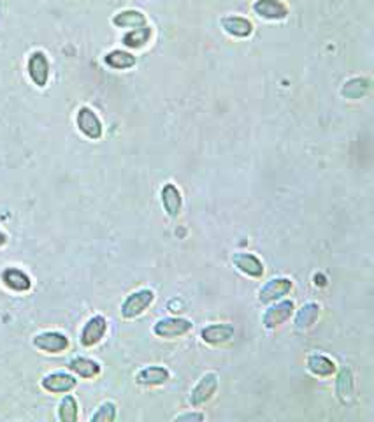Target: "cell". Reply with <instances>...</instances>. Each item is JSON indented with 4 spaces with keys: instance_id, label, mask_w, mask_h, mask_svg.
I'll return each instance as SVG.
<instances>
[{
    "instance_id": "obj_13",
    "label": "cell",
    "mask_w": 374,
    "mask_h": 422,
    "mask_svg": "<svg viewBox=\"0 0 374 422\" xmlns=\"http://www.w3.org/2000/svg\"><path fill=\"white\" fill-rule=\"evenodd\" d=\"M222 28L229 36L241 37V39L250 37L251 34H253V25H251V21L243 16H234V14L222 18Z\"/></svg>"
},
{
    "instance_id": "obj_17",
    "label": "cell",
    "mask_w": 374,
    "mask_h": 422,
    "mask_svg": "<svg viewBox=\"0 0 374 422\" xmlns=\"http://www.w3.org/2000/svg\"><path fill=\"white\" fill-rule=\"evenodd\" d=\"M2 282H4L9 289L16 292H25L32 287V282H30L27 273H23L21 269H16V267H8V269L2 273Z\"/></svg>"
},
{
    "instance_id": "obj_11",
    "label": "cell",
    "mask_w": 374,
    "mask_h": 422,
    "mask_svg": "<svg viewBox=\"0 0 374 422\" xmlns=\"http://www.w3.org/2000/svg\"><path fill=\"white\" fill-rule=\"evenodd\" d=\"M232 263L241 273L251 276V278H260L264 275V264L262 260L253 254H246V252H237L232 257Z\"/></svg>"
},
{
    "instance_id": "obj_16",
    "label": "cell",
    "mask_w": 374,
    "mask_h": 422,
    "mask_svg": "<svg viewBox=\"0 0 374 422\" xmlns=\"http://www.w3.org/2000/svg\"><path fill=\"white\" fill-rule=\"evenodd\" d=\"M162 204L169 216L174 219V216L179 215L181 206H183V197H181V192L174 184H167L162 188Z\"/></svg>"
},
{
    "instance_id": "obj_7",
    "label": "cell",
    "mask_w": 374,
    "mask_h": 422,
    "mask_svg": "<svg viewBox=\"0 0 374 422\" xmlns=\"http://www.w3.org/2000/svg\"><path fill=\"white\" fill-rule=\"evenodd\" d=\"M28 76L37 87H46L49 78V62L43 52H34L28 58Z\"/></svg>"
},
{
    "instance_id": "obj_19",
    "label": "cell",
    "mask_w": 374,
    "mask_h": 422,
    "mask_svg": "<svg viewBox=\"0 0 374 422\" xmlns=\"http://www.w3.org/2000/svg\"><path fill=\"white\" fill-rule=\"evenodd\" d=\"M371 88V81L367 78H351L347 83L342 85L341 96L347 97V99H362Z\"/></svg>"
},
{
    "instance_id": "obj_27",
    "label": "cell",
    "mask_w": 374,
    "mask_h": 422,
    "mask_svg": "<svg viewBox=\"0 0 374 422\" xmlns=\"http://www.w3.org/2000/svg\"><path fill=\"white\" fill-rule=\"evenodd\" d=\"M116 419V405L108 401L99 406V410L92 415V422H113Z\"/></svg>"
},
{
    "instance_id": "obj_26",
    "label": "cell",
    "mask_w": 374,
    "mask_h": 422,
    "mask_svg": "<svg viewBox=\"0 0 374 422\" xmlns=\"http://www.w3.org/2000/svg\"><path fill=\"white\" fill-rule=\"evenodd\" d=\"M58 419L62 422H76L78 421V403L72 396H65L60 403Z\"/></svg>"
},
{
    "instance_id": "obj_24",
    "label": "cell",
    "mask_w": 374,
    "mask_h": 422,
    "mask_svg": "<svg viewBox=\"0 0 374 422\" xmlns=\"http://www.w3.org/2000/svg\"><path fill=\"white\" fill-rule=\"evenodd\" d=\"M150 37H152V28L144 25V27L134 28V30H130L128 34H125L124 44L127 46V48L139 49V48H143V46H146Z\"/></svg>"
},
{
    "instance_id": "obj_1",
    "label": "cell",
    "mask_w": 374,
    "mask_h": 422,
    "mask_svg": "<svg viewBox=\"0 0 374 422\" xmlns=\"http://www.w3.org/2000/svg\"><path fill=\"white\" fill-rule=\"evenodd\" d=\"M153 301H155V294L150 289H141L137 292H132L121 304V315L125 319H136V317L146 311V308Z\"/></svg>"
},
{
    "instance_id": "obj_23",
    "label": "cell",
    "mask_w": 374,
    "mask_h": 422,
    "mask_svg": "<svg viewBox=\"0 0 374 422\" xmlns=\"http://www.w3.org/2000/svg\"><path fill=\"white\" fill-rule=\"evenodd\" d=\"M336 392H338V398L341 399V403H350L353 399V377H351V371L348 368L339 373L338 384H336Z\"/></svg>"
},
{
    "instance_id": "obj_14",
    "label": "cell",
    "mask_w": 374,
    "mask_h": 422,
    "mask_svg": "<svg viewBox=\"0 0 374 422\" xmlns=\"http://www.w3.org/2000/svg\"><path fill=\"white\" fill-rule=\"evenodd\" d=\"M169 379H171V373L162 366H146L136 375V382L148 387L163 386Z\"/></svg>"
},
{
    "instance_id": "obj_8",
    "label": "cell",
    "mask_w": 374,
    "mask_h": 422,
    "mask_svg": "<svg viewBox=\"0 0 374 422\" xmlns=\"http://www.w3.org/2000/svg\"><path fill=\"white\" fill-rule=\"evenodd\" d=\"M108 331V322L102 315H95L92 319L84 324L83 331H81V345L83 346H93L104 338Z\"/></svg>"
},
{
    "instance_id": "obj_30",
    "label": "cell",
    "mask_w": 374,
    "mask_h": 422,
    "mask_svg": "<svg viewBox=\"0 0 374 422\" xmlns=\"http://www.w3.org/2000/svg\"><path fill=\"white\" fill-rule=\"evenodd\" d=\"M8 243V236L4 234V232H0V247H2V245H5Z\"/></svg>"
},
{
    "instance_id": "obj_5",
    "label": "cell",
    "mask_w": 374,
    "mask_h": 422,
    "mask_svg": "<svg viewBox=\"0 0 374 422\" xmlns=\"http://www.w3.org/2000/svg\"><path fill=\"white\" fill-rule=\"evenodd\" d=\"M292 287H294V283H292V280H288V278L269 280V282H267L266 285L260 289L259 301L264 304L274 303V301H278V299L285 298V296L292 291Z\"/></svg>"
},
{
    "instance_id": "obj_22",
    "label": "cell",
    "mask_w": 374,
    "mask_h": 422,
    "mask_svg": "<svg viewBox=\"0 0 374 422\" xmlns=\"http://www.w3.org/2000/svg\"><path fill=\"white\" fill-rule=\"evenodd\" d=\"M69 370L74 371L76 375L83 377V379H93L100 373V364L86 357H76L69 363Z\"/></svg>"
},
{
    "instance_id": "obj_2",
    "label": "cell",
    "mask_w": 374,
    "mask_h": 422,
    "mask_svg": "<svg viewBox=\"0 0 374 422\" xmlns=\"http://www.w3.org/2000/svg\"><path fill=\"white\" fill-rule=\"evenodd\" d=\"M194 324L187 319H179V317H167V319L156 320L153 326V333L160 338H178V336H185L190 333Z\"/></svg>"
},
{
    "instance_id": "obj_21",
    "label": "cell",
    "mask_w": 374,
    "mask_h": 422,
    "mask_svg": "<svg viewBox=\"0 0 374 422\" xmlns=\"http://www.w3.org/2000/svg\"><path fill=\"white\" fill-rule=\"evenodd\" d=\"M320 315V304L318 303H306L301 310L297 311L295 317V326L297 329H309L315 326Z\"/></svg>"
},
{
    "instance_id": "obj_6",
    "label": "cell",
    "mask_w": 374,
    "mask_h": 422,
    "mask_svg": "<svg viewBox=\"0 0 374 422\" xmlns=\"http://www.w3.org/2000/svg\"><path fill=\"white\" fill-rule=\"evenodd\" d=\"M253 12L269 21H281L288 16V8L281 0H255Z\"/></svg>"
},
{
    "instance_id": "obj_12",
    "label": "cell",
    "mask_w": 374,
    "mask_h": 422,
    "mask_svg": "<svg viewBox=\"0 0 374 422\" xmlns=\"http://www.w3.org/2000/svg\"><path fill=\"white\" fill-rule=\"evenodd\" d=\"M200 338L209 345H223L234 338V327L231 324H211L200 331Z\"/></svg>"
},
{
    "instance_id": "obj_18",
    "label": "cell",
    "mask_w": 374,
    "mask_h": 422,
    "mask_svg": "<svg viewBox=\"0 0 374 422\" xmlns=\"http://www.w3.org/2000/svg\"><path fill=\"white\" fill-rule=\"evenodd\" d=\"M307 370L316 377H331L336 373V363L322 354H311L307 357Z\"/></svg>"
},
{
    "instance_id": "obj_3",
    "label": "cell",
    "mask_w": 374,
    "mask_h": 422,
    "mask_svg": "<svg viewBox=\"0 0 374 422\" xmlns=\"http://www.w3.org/2000/svg\"><path fill=\"white\" fill-rule=\"evenodd\" d=\"M216 389H218V375L213 373V371L204 373L199 379V382H197V386L191 389L190 395L191 406L206 405V403L215 396Z\"/></svg>"
},
{
    "instance_id": "obj_10",
    "label": "cell",
    "mask_w": 374,
    "mask_h": 422,
    "mask_svg": "<svg viewBox=\"0 0 374 422\" xmlns=\"http://www.w3.org/2000/svg\"><path fill=\"white\" fill-rule=\"evenodd\" d=\"M78 127L90 140H100L102 137V124H100L99 116L90 108H81L78 111Z\"/></svg>"
},
{
    "instance_id": "obj_28",
    "label": "cell",
    "mask_w": 374,
    "mask_h": 422,
    "mask_svg": "<svg viewBox=\"0 0 374 422\" xmlns=\"http://www.w3.org/2000/svg\"><path fill=\"white\" fill-rule=\"evenodd\" d=\"M204 419H206V415H204V414H196V412H191V414L178 415V417L174 419V421H178V422H190V421L200 422V421H204Z\"/></svg>"
},
{
    "instance_id": "obj_29",
    "label": "cell",
    "mask_w": 374,
    "mask_h": 422,
    "mask_svg": "<svg viewBox=\"0 0 374 422\" xmlns=\"http://www.w3.org/2000/svg\"><path fill=\"white\" fill-rule=\"evenodd\" d=\"M315 283H316V285H320V287H323V285H325V278H323V276L316 275L315 276Z\"/></svg>"
},
{
    "instance_id": "obj_4",
    "label": "cell",
    "mask_w": 374,
    "mask_h": 422,
    "mask_svg": "<svg viewBox=\"0 0 374 422\" xmlns=\"http://www.w3.org/2000/svg\"><path fill=\"white\" fill-rule=\"evenodd\" d=\"M295 310L294 301L290 299H285V301H279V303L272 304L271 308H267L266 313L262 317V322L267 329H274V327L281 326V324L287 322L292 317Z\"/></svg>"
},
{
    "instance_id": "obj_9",
    "label": "cell",
    "mask_w": 374,
    "mask_h": 422,
    "mask_svg": "<svg viewBox=\"0 0 374 422\" xmlns=\"http://www.w3.org/2000/svg\"><path fill=\"white\" fill-rule=\"evenodd\" d=\"M34 345L37 348L44 352H49V354H60L69 348V340L67 336H64L62 333H55V331H48V333H43V335H37L34 338Z\"/></svg>"
},
{
    "instance_id": "obj_20",
    "label": "cell",
    "mask_w": 374,
    "mask_h": 422,
    "mask_svg": "<svg viewBox=\"0 0 374 422\" xmlns=\"http://www.w3.org/2000/svg\"><path fill=\"white\" fill-rule=\"evenodd\" d=\"M113 23L119 28H139L146 25V16L141 11H136V9H128V11L118 12L113 18Z\"/></svg>"
},
{
    "instance_id": "obj_15",
    "label": "cell",
    "mask_w": 374,
    "mask_h": 422,
    "mask_svg": "<svg viewBox=\"0 0 374 422\" xmlns=\"http://www.w3.org/2000/svg\"><path fill=\"white\" fill-rule=\"evenodd\" d=\"M43 387L48 392H69L76 387V379L67 373H51L43 379Z\"/></svg>"
},
{
    "instance_id": "obj_25",
    "label": "cell",
    "mask_w": 374,
    "mask_h": 422,
    "mask_svg": "<svg viewBox=\"0 0 374 422\" xmlns=\"http://www.w3.org/2000/svg\"><path fill=\"white\" fill-rule=\"evenodd\" d=\"M104 62L113 69H130L136 65V56L127 52H121V49H115V52L106 55Z\"/></svg>"
}]
</instances>
